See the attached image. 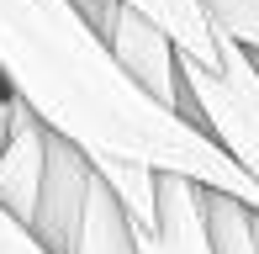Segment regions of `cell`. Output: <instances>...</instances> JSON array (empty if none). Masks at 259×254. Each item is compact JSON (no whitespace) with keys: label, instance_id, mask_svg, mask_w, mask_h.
I'll return each mask as SVG.
<instances>
[{"label":"cell","instance_id":"cell-8","mask_svg":"<svg viewBox=\"0 0 259 254\" xmlns=\"http://www.w3.org/2000/svg\"><path fill=\"white\" fill-rule=\"evenodd\" d=\"M127 6H138L143 16H154L159 27L175 37V48H180L185 59L217 69V59H222V32L206 21V11L196 6V0H127Z\"/></svg>","mask_w":259,"mask_h":254},{"label":"cell","instance_id":"cell-5","mask_svg":"<svg viewBox=\"0 0 259 254\" xmlns=\"http://www.w3.org/2000/svg\"><path fill=\"white\" fill-rule=\"evenodd\" d=\"M138 254H211L206 201L191 175L159 170L154 180V223L138 228Z\"/></svg>","mask_w":259,"mask_h":254},{"label":"cell","instance_id":"cell-6","mask_svg":"<svg viewBox=\"0 0 259 254\" xmlns=\"http://www.w3.org/2000/svg\"><path fill=\"white\" fill-rule=\"evenodd\" d=\"M42 154H48V122H42L32 106H21L6 148H0V201H6L21 223L32 217V201H37Z\"/></svg>","mask_w":259,"mask_h":254},{"label":"cell","instance_id":"cell-9","mask_svg":"<svg viewBox=\"0 0 259 254\" xmlns=\"http://www.w3.org/2000/svg\"><path fill=\"white\" fill-rule=\"evenodd\" d=\"M206 233H211V254H259V206L238 201L228 191H206Z\"/></svg>","mask_w":259,"mask_h":254},{"label":"cell","instance_id":"cell-11","mask_svg":"<svg viewBox=\"0 0 259 254\" xmlns=\"http://www.w3.org/2000/svg\"><path fill=\"white\" fill-rule=\"evenodd\" d=\"M196 6L228 43H238L243 53H259V0H196Z\"/></svg>","mask_w":259,"mask_h":254},{"label":"cell","instance_id":"cell-1","mask_svg":"<svg viewBox=\"0 0 259 254\" xmlns=\"http://www.w3.org/2000/svg\"><path fill=\"white\" fill-rule=\"evenodd\" d=\"M0 85L85 154L138 159L259 206V186L201 122L154 101L74 0H0Z\"/></svg>","mask_w":259,"mask_h":254},{"label":"cell","instance_id":"cell-14","mask_svg":"<svg viewBox=\"0 0 259 254\" xmlns=\"http://www.w3.org/2000/svg\"><path fill=\"white\" fill-rule=\"evenodd\" d=\"M249 59H254V69H259V53H249Z\"/></svg>","mask_w":259,"mask_h":254},{"label":"cell","instance_id":"cell-2","mask_svg":"<svg viewBox=\"0 0 259 254\" xmlns=\"http://www.w3.org/2000/svg\"><path fill=\"white\" fill-rule=\"evenodd\" d=\"M180 79L196 101V122L233 154V164L259 186V69L238 43L222 37L217 69L180 53Z\"/></svg>","mask_w":259,"mask_h":254},{"label":"cell","instance_id":"cell-12","mask_svg":"<svg viewBox=\"0 0 259 254\" xmlns=\"http://www.w3.org/2000/svg\"><path fill=\"white\" fill-rule=\"evenodd\" d=\"M0 254H48V244H42L6 201H0Z\"/></svg>","mask_w":259,"mask_h":254},{"label":"cell","instance_id":"cell-3","mask_svg":"<svg viewBox=\"0 0 259 254\" xmlns=\"http://www.w3.org/2000/svg\"><path fill=\"white\" fill-rule=\"evenodd\" d=\"M101 37H106V48H111V59L154 101H164L169 111H180V117L196 122V101H191V90H185V79H180V48H175V37L154 16H143L138 6L116 0L106 27H101Z\"/></svg>","mask_w":259,"mask_h":254},{"label":"cell","instance_id":"cell-10","mask_svg":"<svg viewBox=\"0 0 259 254\" xmlns=\"http://www.w3.org/2000/svg\"><path fill=\"white\" fill-rule=\"evenodd\" d=\"M96 159V154H90ZM96 170H101V180L111 186V196L127 206V217H133V228H148L154 223V180H159V170L154 164H138V159H111V154H101L96 159Z\"/></svg>","mask_w":259,"mask_h":254},{"label":"cell","instance_id":"cell-7","mask_svg":"<svg viewBox=\"0 0 259 254\" xmlns=\"http://www.w3.org/2000/svg\"><path fill=\"white\" fill-rule=\"evenodd\" d=\"M69 254H138V228L127 217V206L111 196V186L101 180V170L90 175L85 206H79V228Z\"/></svg>","mask_w":259,"mask_h":254},{"label":"cell","instance_id":"cell-13","mask_svg":"<svg viewBox=\"0 0 259 254\" xmlns=\"http://www.w3.org/2000/svg\"><path fill=\"white\" fill-rule=\"evenodd\" d=\"M16 111H21V101L11 96V90H0V148H6V138H11V127H16Z\"/></svg>","mask_w":259,"mask_h":254},{"label":"cell","instance_id":"cell-4","mask_svg":"<svg viewBox=\"0 0 259 254\" xmlns=\"http://www.w3.org/2000/svg\"><path fill=\"white\" fill-rule=\"evenodd\" d=\"M90 175H96V159L74 143V138L53 133L48 127V154H42V180H37V201H32L27 228L48 244V254H69L79 228V206H85Z\"/></svg>","mask_w":259,"mask_h":254}]
</instances>
